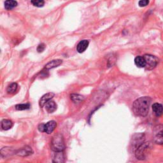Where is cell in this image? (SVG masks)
Segmentation results:
<instances>
[{
    "mask_svg": "<svg viewBox=\"0 0 163 163\" xmlns=\"http://www.w3.org/2000/svg\"><path fill=\"white\" fill-rule=\"evenodd\" d=\"M55 94L53 93H49L43 95V96L41 98V99H39V106L42 108V107H43L45 105V104L47 102L51 100V99L53 98Z\"/></svg>",
    "mask_w": 163,
    "mask_h": 163,
    "instance_id": "cell-7",
    "label": "cell"
},
{
    "mask_svg": "<svg viewBox=\"0 0 163 163\" xmlns=\"http://www.w3.org/2000/svg\"><path fill=\"white\" fill-rule=\"evenodd\" d=\"M15 108L17 110H25L30 108V105L29 103H26V104H19L15 106Z\"/></svg>",
    "mask_w": 163,
    "mask_h": 163,
    "instance_id": "cell-20",
    "label": "cell"
},
{
    "mask_svg": "<svg viewBox=\"0 0 163 163\" xmlns=\"http://www.w3.org/2000/svg\"><path fill=\"white\" fill-rule=\"evenodd\" d=\"M55 154L53 158V162H63L65 161V156L62 151L60 152H55Z\"/></svg>",
    "mask_w": 163,
    "mask_h": 163,
    "instance_id": "cell-14",
    "label": "cell"
},
{
    "mask_svg": "<svg viewBox=\"0 0 163 163\" xmlns=\"http://www.w3.org/2000/svg\"><path fill=\"white\" fill-rule=\"evenodd\" d=\"M154 141L157 144H163V126L158 125L154 130Z\"/></svg>",
    "mask_w": 163,
    "mask_h": 163,
    "instance_id": "cell-5",
    "label": "cell"
},
{
    "mask_svg": "<svg viewBox=\"0 0 163 163\" xmlns=\"http://www.w3.org/2000/svg\"><path fill=\"white\" fill-rule=\"evenodd\" d=\"M14 125L13 122L9 119H4L1 121V128L3 130H9L12 128Z\"/></svg>",
    "mask_w": 163,
    "mask_h": 163,
    "instance_id": "cell-13",
    "label": "cell"
},
{
    "mask_svg": "<svg viewBox=\"0 0 163 163\" xmlns=\"http://www.w3.org/2000/svg\"><path fill=\"white\" fill-rule=\"evenodd\" d=\"M31 1L34 6L37 7H42L45 4L44 0H31Z\"/></svg>",
    "mask_w": 163,
    "mask_h": 163,
    "instance_id": "cell-21",
    "label": "cell"
},
{
    "mask_svg": "<svg viewBox=\"0 0 163 163\" xmlns=\"http://www.w3.org/2000/svg\"><path fill=\"white\" fill-rule=\"evenodd\" d=\"M51 149L54 152H60L65 149V144L64 138L61 134H55L51 140Z\"/></svg>",
    "mask_w": 163,
    "mask_h": 163,
    "instance_id": "cell-2",
    "label": "cell"
},
{
    "mask_svg": "<svg viewBox=\"0 0 163 163\" xmlns=\"http://www.w3.org/2000/svg\"><path fill=\"white\" fill-rule=\"evenodd\" d=\"M45 109L47 111V112L51 113L54 112L57 109V105L54 101H49L45 104Z\"/></svg>",
    "mask_w": 163,
    "mask_h": 163,
    "instance_id": "cell-11",
    "label": "cell"
},
{
    "mask_svg": "<svg viewBox=\"0 0 163 163\" xmlns=\"http://www.w3.org/2000/svg\"><path fill=\"white\" fill-rule=\"evenodd\" d=\"M14 152L15 153L16 152H14V150L10 147H4L1 150V155L2 157L10 156Z\"/></svg>",
    "mask_w": 163,
    "mask_h": 163,
    "instance_id": "cell-16",
    "label": "cell"
},
{
    "mask_svg": "<svg viewBox=\"0 0 163 163\" xmlns=\"http://www.w3.org/2000/svg\"><path fill=\"white\" fill-rule=\"evenodd\" d=\"M15 154H16L19 156L26 157V156H30L31 154H33V150L30 146H26L17 150V152H15Z\"/></svg>",
    "mask_w": 163,
    "mask_h": 163,
    "instance_id": "cell-6",
    "label": "cell"
},
{
    "mask_svg": "<svg viewBox=\"0 0 163 163\" xmlns=\"http://www.w3.org/2000/svg\"><path fill=\"white\" fill-rule=\"evenodd\" d=\"M70 98L75 103H80L82 102L84 99V97L82 95L77 94H72L70 95Z\"/></svg>",
    "mask_w": 163,
    "mask_h": 163,
    "instance_id": "cell-18",
    "label": "cell"
},
{
    "mask_svg": "<svg viewBox=\"0 0 163 163\" xmlns=\"http://www.w3.org/2000/svg\"><path fill=\"white\" fill-rule=\"evenodd\" d=\"M144 57L145 60V68L146 70H152L156 67L158 64V59L156 57L150 54H146Z\"/></svg>",
    "mask_w": 163,
    "mask_h": 163,
    "instance_id": "cell-4",
    "label": "cell"
},
{
    "mask_svg": "<svg viewBox=\"0 0 163 163\" xmlns=\"http://www.w3.org/2000/svg\"><path fill=\"white\" fill-rule=\"evenodd\" d=\"M89 41L87 39H83V40L80 41L77 45V51L79 53H82L84 52L89 46Z\"/></svg>",
    "mask_w": 163,
    "mask_h": 163,
    "instance_id": "cell-10",
    "label": "cell"
},
{
    "mask_svg": "<svg viewBox=\"0 0 163 163\" xmlns=\"http://www.w3.org/2000/svg\"><path fill=\"white\" fill-rule=\"evenodd\" d=\"M17 5V2L15 0H6L5 2V9L9 10L14 9Z\"/></svg>",
    "mask_w": 163,
    "mask_h": 163,
    "instance_id": "cell-17",
    "label": "cell"
},
{
    "mask_svg": "<svg viewBox=\"0 0 163 163\" xmlns=\"http://www.w3.org/2000/svg\"><path fill=\"white\" fill-rule=\"evenodd\" d=\"M17 87H18V85L17 83H11V84L7 87V89H6L7 93L9 94H14V93L16 92Z\"/></svg>",
    "mask_w": 163,
    "mask_h": 163,
    "instance_id": "cell-19",
    "label": "cell"
},
{
    "mask_svg": "<svg viewBox=\"0 0 163 163\" xmlns=\"http://www.w3.org/2000/svg\"><path fill=\"white\" fill-rule=\"evenodd\" d=\"M44 125L45 124H41L38 126V130L40 132H44Z\"/></svg>",
    "mask_w": 163,
    "mask_h": 163,
    "instance_id": "cell-24",
    "label": "cell"
},
{
    "mask_svg": "<svg viewBox=\"0 0 163 163\" xmlns=\"http://www.w3.org/2000/svg\"><path fill=\"white\" fill-rule=\"evenodd\" d=\"M134 63L139 67H145V60L144 56H137L134 59Z\"/></svg>",
    "mask_w": 163,
    "mask_h": 163,
    "instance_id": "cell-15",
    "label": "cell"
},
{
    "mask_svg": "<svg viewBox=\"0 0 163 163\" xmlns=\"http://www.w3.org/2000/svg\"><path fill=\"white\" fill-rule=\"evenodd\" d=\"M152 110L157 117H160L163 113V106L159 103H154L152 105Z\"/></svg>",
    "mask_w": 163,
    "mask_h": 163,
    "instance_id": "cell-9",
    "label": "cell"
},
{
    "mask_svg": "<svg viewBox=\"0 0 163 163\" xmlns=\"http://www.w3.org/2000/svg\"><path fill=\"white\" fill-rule=\"evenodd\" d=\"M151 99L148 96L141 97L134 101L133 105V110L136 116L145 117L148 114Z\"/></svg>",
    "mask_w": 163,
    "mask_h": 163,
    "instance_id": "cell-1",
    "label": "cell"
},
{
    "mask_svg": "<svg viewBox=\"0 0 163 163\" xmlns=\"http://www.w3.org/2000/svg\"><path fill=\"white\" fill-rule=\"evenodd\" d=\"M45 45L44 43H41V44H39L38 46L37 51L39 53H40V52H42L45 50Z\"/></svg>",
    "mask_w": 163,
    "mask_h": 163,
    "instance_id": "cell-23",
    "label": "cell"
},
{
    "mask_svg": "<svg viewBox=\"0 0 163 163\" xmlns=\"http://www.w3.org/2000/svg\"><path fill=\"white\" fill-rule=\"evenodd\" d=\"M57 124L54 121H51L45 124L44 125V132L47 134H51L56 128Z\"/></svg>",
    "mask_w": 163,
    "mask_h": 163,
    "instance_id": "cell-8",
    "label": "cell"
},
{
    "mask_svg": "<svg viewBox=\"0 0 163 163\" xmlns=\"http://www.w3.org/2000/svg\"><path fill=\"white\" fill-rule=\"evenodd\" d=\"M151 148L149 142H144L139 145L135 151V156L140 160H144L145 159L146 154Z\"/></svg>",
    "mask_w": 163,
    "mask_h": 163,
    "instance_id": "cell-3",
    "label": "cell"
},
{
    "mask_svg": "<svg viewBox=\"0 0 163 163\" xmlns=\"http://www.w3.org/2000/svg\"><path fill=\"white\" fill-rule=\"evenodd\" d=\"M149 3V0H140L138 3V5L140 7H144L148 5Z\"/></svg>",
    "mask_w": 163,
    "mask_h": 163,
    "instance_id": "cell-22",
    "label": "cell"
},
{
    "mask_svg": "<svg viewBox=\"0 0 163 163\" xmlns=\"http://www.w3.org/2000/svg\"><path fill=\"white\" fill-rule=\"evenodd\" d=\"M62 62V61L61 60V59H55V60H53L45 65V68L47 70H49L54 68V67H56L59 66H60Z\"/></svg>",
    "mask_w": 163,
    "mask_h": 163,
    "instance_id": "cell-12",
    "label": "cell"
}]
</instances>
